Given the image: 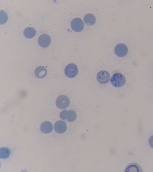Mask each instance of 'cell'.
Segmentation results:
<instances>
[{"instance_id": "obj_5", "label": "cell", "mask_w": 153, "mask_h": 172, "mask_svg": "<svg viewBox=\"0 0 153 172\" xmlns=\"http://www.w3.org/2000/svg\"><path fill=\"white\" fill-rule=\"evenodd\" d=\"M97 78L99 83L105 84L109 82L110 79V75L107 71L102 70L97 73Z\"/></svg>"}, {"instance_id": "obj_1", "label": "cell", "mask_w": 153, "mask_h": 172, "mask_svg": "<svg viewBox=\"0 0 153 172\" xmlns=\"http://www.w3.org/2000/svg\"><path fill=\"white\" fill-rule=\"evenodd\" d=\"M110 81L111 84L114 87H120L125 84L126 79L125 76L122 74L117 73L113 75Z\"/></svg>"}, {"instance_id": "obj_16", "label": "cell", "mask_w": 153, "mask_h": 172, "mask_svg": "<svg viewBox=\"0 0 153 172\" xmlns=\"http://www.w3.org/2000/svg\"><path fill=\"white\" fill-rule=\"evenodd\" d=\"M68 111L66 110L62 111L60 113V117L62 120H64L66 119Z\"/></svg>"}, {"instance_id": "obj_15", "label": "cell", "mask_w": 153, "mask_h": 172, "mask_svg": "<svg viewBox=\"0 0 153 172\" xmlns=\"http://www.w3.org/2000/svg\"><path fill=\"white\" fill-rule=\"evenodd\" d=\"M0 14L1 24H3L5 23L7 20V15L5 12L2 11H0Z\"/></svg>"}, {"instance_id": "obj_4", "label": "cell", "mask_w": 153, "mask_h": 172, "mask_svg": "<svg viewBox=\"0 0 153 172\" xmlns=\"http://www.w3.org/2000/svg\"><path fill=\"white\" fill-rule=\"evenodd\" d=\"M72 29L75 32H78L81 31L84 28V23L80 18H76L73 19L71 22Z\"/></svg>"}, {"instance_id": "obj_9", "label": "cell", "mask_w": 153, "mask_h": 172, "mask_svg": "<svg viewBox=\"0 0 153 172\" xmlns=\"http://www.w3.org/2000/svg\"><path fill=\"white\" fill-rule=\"evenodd\" d=\"M41 131L45 134L50 133L53 129V125L50 122L46 121L42 122L40 125Z\"/></svg>"}, {"instance_id": "obj_2", "label": "cell", "mask_w": 153, "mask_h": 172, "mask_svg": "<svg viewBox=\"0 0 153 172\" xmlns=\"http://www.w3.org/2000/svg\"><path fill=\"white\" fill-rule=\"evenodd\" d=\"M65 73L68 77L70 78L75 77L78 74V70L77 66L74 63H70L65 67Z\"/></svg>"}, {"instance_id": "obj_11", "label": "cell", "mask_w": 153, "mask_h": 172, "mask_svg": "<svg viewBox=\"0 0 153 172\" xmlns=\"http://www.w3.org/2000/svg\"><path fill=\"white\" fill-rule=\"evenodd\" d=\"M85 23L88 26L93 25L96 22V19L95 16L91 13L86 14L84 17Z\"/></svg>"}, {"instance_id": "obj_8", "label": "cell", "mask_w": 153, "mask_h": 172, "mask_svg": "<svg viewBox=\"0 0 153 172\" xmlns=\"http://www.w3.org/2000/svg\"><path fill=\"white\" fill-rule=\"evenodd\" d=\"M54 130L57 133L62 134L64 133L67 129L66 123L62 120H59L54 125Z\"/></svg>"}, {"instance_id": "obj_17", "label": "cell", "mask_w": 153, "mask_h": 172, "mask_svg": "<svg viewBox=\"0 0 153 172\" xmlns=\"http://www.w3.org/2000/svg\"><path fill=\"white\" fill-rule=\"evenodd\" d=\"M149 142L150 147L153 148V135L149 138Z\"/></svg>"}, {"instance_id": "obj_7", "label": "cell", "mask_w": 153, "mask_h": 172, "mask_svg": "<svg viewBox=\"0 0 153 172\" xmlns=\"http://www.w3.org/2000/svg\"><path fill=\"white\" fill-rule=\"evenodd\" d=\"M38 42L39 45L41 47L44 48L46 47L51 43V37L47 34H42L39 37Z\"/></svg>"}, {"instance_id": "obj_6", "label": "cell", "mask_w": 153, "mask_h": 172, "mask_svg": "<svg viewBox=\"0 0 153 172\" xmlns=\"http://www.w3.org/2000/svg\"><path fill=\"white\" fill-rule=\"evenodd\" d=\"M128 52V47L126 45L124 44L120 43L117 44L114 48L115 54L119 57L125 56Z\"/></svg>"}, {"instance_id": "obj_13", "label": "cell", "mask_w": 153, "mask_h": 172, "mask_svg": "<svg viewBox=\"0 0 153 172\" xmlns=\"http://www.w3.org/2000/svg\"><path fill=\"white\" fill-rule=\"evenodd\" d=\"M11 153L10 150L6 147H3L0 149V158L1 159L8 158Z\"/></svg>"}, {"instance_id": "obj_12", "label": "cell", "mask_w": 153, "mask_h": 172, "mask_svg": "<svg viewBox=\"0 0 153 172\" xmlns=\"http://www.w3.org/2000/svg\"><path fill=\"white\" fill-rule=\"evenodd\" d=\"M36 34L35 30L32 27H29L26 28L24 31L25 37L28 39H31L34 37Z\"/></svg>"}, {"instance_id": "obj_3", "label": "cell", "mask_w": 153, "mask_h": 172, "mask_svg": "<svg viewBox=\"0 0 153 172\" xmlns=\"http://www.w3.org/2000/svg\"><path fill=\"white\" fill-rule=\"evenodd\" d=\"M70 101L69 99L66 96L61 95L59 96L56 100L57 106L61 109L67 108L70 105Z\"/></svg>"}, {"instance_id": "obj_10", "label": "cell", "mask_w": 153, "mask_h": 172, "mask_svg": "<svg viewBox=\"0 0 153 172\" xmlns=\"http://www.w3.org/2000/svg\"><path fill=\"white\" fill-rule=\"evenodd\" d=\"M47 71L46 69L43 66L37 67L35 70V76L39 78H42L47 75Z\"/></svg>"}, {"instance_id": "obj_14", "label": "cell", "mask_w": 153, "mask_h": 172, "mask_svg": "<svg viewBox=\"0 0 153 172\" xmlns=\"http://www.w3.org/2000/svg\"><path fill=\"white\" fill-rule=\"evenodd\" d=\"M77 117L76 112L72 110L68 111L66 117V119L69 122H72L74 121Z\"/></svg>"}]
</instances>
